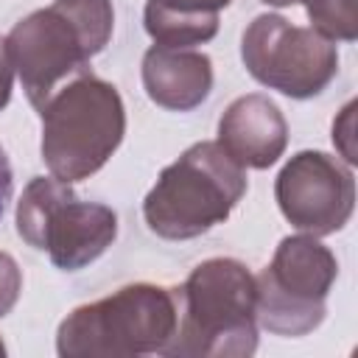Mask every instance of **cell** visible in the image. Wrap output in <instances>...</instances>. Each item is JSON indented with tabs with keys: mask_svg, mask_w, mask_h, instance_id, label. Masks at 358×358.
Instances as JSON below:
<instances>
[{
	"mask_svg": "<svg viewBox=\"0 0 358 358\" xmlns=\"http://www.w3.org/2000/svg\"><path fill=\"white\" fill-rule=\"evenodd\" d=\"M112 28V0H53L8 31L14 73L36 112L67 81L90 73V59L106 48Z\"/></svg>",
	"mask_w": 358,
	"mask_h": 358,
	"instance_id": "obj_1",
	"label": "cell"
},
{
	"mask_svg": "<svg viewBox=\"0 0 358 358\" xmlns=\"http://www.w3.org/2000/svg\"><path fill=\"white\" fill-rule=\"evenodd\" d=\"M171 291L176 299V333L162 355L246 358L257 350L255 274L241 260L210 257Z\"/></svg>",
	"mask_w": 358,
	"mask_h": 358,
	"instance_id": "obj_2",
	"label": "cell"
},
{
	"mask_svg": "<svg viewBox=\"0 0 358 358\" xmlns=\"http://www.w3.org/2000/svg\"><path fill=\"white\" fill-rule=\"evenodd\" d=\"M39 117L42 159L50 176L70 185L98 173L126 134L120 92L92 73H81L56 90L39 109Z\"/></svg>",
	"mask_w": 358,
	"mask_h": 358,
	"instance_id": "obj_3",
	"label": "cell"
},
{
	"mask_svg": "<svg viewBox=\"0 0 358 358\" xmlns=\"http://www.w3.org/2000/svg\"><path fill=\"white\" fill-rule=\"evenodd\" d=\"M243 193L246 168L218 143L201 140L162 168L143 201V218L165 241H190L224 224Z\"/></svg>",
	"mask_w": 358,
	"mask_h": 358,
	"instance_id": "obj_4",
	"label": "cell"
},
{
	"mask_svg": "<svg viewBox=\"0 0 358 358\" xmlns=\"http://www.w3.org/2000/svg\"><path fill=\"white\" fill-rule=\"evenodd\" d=\"M173 333V291L151 282H131L70 310L56 330V352L62 358L162 355Z\"/></svg>",
	"mask_w": 358,
	"mask_h": 358,
	"instance_id": "obj_5",
	"label": "cell"
},
{
	"mask_svg": "<svg viewBox=\"0 0 358 358\" xmlns=\"http://www.w3.org/2000/svg\"><path fill=\"white\" fill-rule=\"evenodd\" d=\"M17 235L36 252H48L62 271L95 263L117 238V213L101 201H84L70 182L34 176L17 201Z\"/></svg>",
	"mask_w": 358,
	"mask_h": 358,
	"instance_id": "obj_6",
	"label": "cell"
},
{
	"mask_svg": "<svg viewBox=\"0 0 358 358\" xmlns=\"http://www.w3.org/2000/svg\"><path fill=\"white\" fill-rule=\"evenodd\" d=\"M336 277L338 260L319 238H282L271 263L255 277L257 324L285 338L313 333L324 322L327 294Z\"/></svg>",
	"mask_w": 358,
	"mask_h": 358,
	"instance_id": "obj_7",
	"label": "cell"
},
{
	"mask_svg": "<svg viewBox=\"0 0 358 358\" xmlns=\"http://www.w3.org/2000/svg\"><path fill=\"white\" fill-rule=\"evenodd\" d=\"M241 59L257 84L294 101L319 95L338 73L336 42L280 14H260L249 22L241 39Z\"/></svg>",
	"mask_w": 358,
	"mask_h": 358,
	"instance_id": "obj_8",
	"label": "cell"
},
{
	"mask_svg": "<svg viewBox=\"0 0 358 358\" xmlns=\"http://www.w3.org/2000/svg\"><path fill=\"white\" fill-rule=\"evenodd\" d=\"M274 199L291 227L324 238L352 218L355 179L341 159L324 151H299L277 173Z\"/></svg>",
	"mask_w": 358,
	"mask_h": 358,
	"instance_id": "obj_9",
	"label": "cell"
},
{
	"mask_svg": "<svg viewBox=\"0 0 358 358\" xmlns=\"http://www.w3.org/2000/svg\"><path fill=\"white\" fill-rule=\"evenodd\" d=\"M241 168L266 171L271 168L288 145V123L280 106L260 92L235 98L221 120L215 140Z\"/></svg>",
	"mask_w": 358,
	"mask_h": 358,
	"instance_id": "obj_10",
	"label": "cell"
},
{
	"mask_svg": "<svg viewBox=\"0 0 358 358\" xmlns=\"http://www.w3.org/2000/svg\"><path fill=\"white\" fill-rule=\"evenodd\" d=\"M145 95L168 112H190L201 106L213 90V62L193 48L154 45L143 56Z\"/></svg>",
	"mask_w": 358,
	"mask_h": 358,
	"instance_id": "obj_11",
	"label": "cell"
},
{
	"mask_svg": "<svg viewBox=\"0 0 358 358\" xmlns=\"http://www.w3.org/2000/svg\"><path fill=\"white\" fill-rule=\"evenodd\" d=\"M143 22L154 45H165V48L204 45L218 34V14H173L154 3H145Z\"/></svg>",
	"mask_w": 358,
	"mask_h": 358,
	"instance_id": "obj_12",
	"label": "cell"
},
{
	"mask_svg": "<svg viewBox=\"0 0 358 358\" xmlns=\"http://www.w3.org/2000/svg\"><path fill=\"white\" fill-rule=\"evenodd\" d=\"M305 3L310 28L327 39L355 42L358 39V0H299Z\"/></svg>",
	"mask_w": 358,
	"mask_h": 358,
	"instance_id": "obj_13",
	"label": "cell"
},
{
	"mask_svg": "<svg viewBox=\"0 0 358 358\" xmlns=\"http://www.w3.org/2000/svg\"><path fill=\"white\" fill-rule=\"evenodd\" d=\"M22 291V271L8 252H0V319L11 313Z\"/></svg>",
	"mask_w": 358,
	"mask_h": 358,
	"instance_id": "obj_14",
	"label": "cell"
},
{
	"mask_svg": "<svg viewBox=\"0 0 358 358\" xmlns=\"http://www.w3.org/2000/svg\"><path fill=\"white\" fill-rule=\"evenodd\" d=\"M333 145L338 148V154L355 165L358 162V151H355V101H350L341 115L333 120Z\"/></svg>",
	"mask_w": 358,
	"mask_h": 358,
	"instance_id": "obj_15",
	"label": "cell"
},
{
	"mask_svg": "<svg viewBox=\"0 0 358 358\" xmlns=\"http://www.w3.org/2000/svg\"><path fill=\"white\" fill-rule=\"evenodd\" d=\"M148 3L173 14H218L232 0H148Z\"/></svg>",
	"mask_w": 358,
	"mask_h": 358,
	"instance_id": "obj_16",
	"label": "cell"
},
{
	"mask_svg": "<svg viewBox=\"0 0 358 358\" xmlns=\"http://www.w3.org/2000/svg\"><path fill=\"white\" fill-rule=\"evenodd\" d=\"M11 90H14V64H11L6 39L0 36V112L8 106V101H11Z\"/></svg>",
	"mask_w": 358,
	"mask_h": 358,
	"instance_id": "obj_17",
	"label": "cell"
},
{
	"mask_svg": "<svg viewBox=\"0 0 358 358\" xmlns=\"http://www.w3.org/2000/svg\"><path fill=\"white\" fill-rule=\"evenodd\" d=\"M11 190H14V173H11L8 157H6V151L0 145V218H3V213L8 207V201H11Z\"/></svg>",
	"mask_w": 358,
	"mask_h": 358,
	"instance_id": "obj_18",
	"label": "cell"
},
{
	"mask_svg": "<svg viewBox=\"0 0 358 358\" xmlns=\"http://www.w3.org/2000/svg\"><path fill=\"white\" fill-rule=\"evenodd\" d=\"M260 3H266V6H277V8H285V6H296L299 0H260Z\"/></svg>",
	"mask_w": 358,
	"mask_h": 358,
	"instance_id": "obj_19",
	"label": "cell"
},
{
	"mask_svg": "<svg viewBox=\"0 0 358 358\" xmlns=\"http://www.w3.org/2000/svg\"><path fill=\"white\" fill-rule=\"evenodd\" d=\"M0 355H6V344L3 341H0Z\"/></svg>",
	"mask_w": 358,
	"mask_h": 358,
	"instance_id": "obj_20",
	"label": "cell"
}]
</instances>
